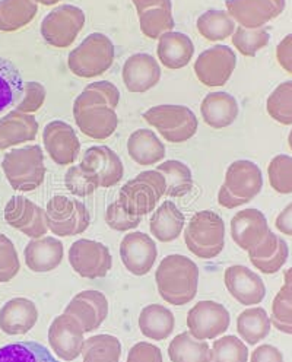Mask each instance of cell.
I'll list each match as a JSON object with an SVG mask.
<instances>
[{
	"label": "cell",
	"instance_id": "1",
	"mask_svg": "<svg viewBox=\"0 0 292 362\" xmlns=\"http://www.w3.org/2000/svg\"><path fill=\"white\" fill-rule=\"evenodd\" d=\"M119 101L120 93L115 83L98 81L86 85L74 103V119L79 130L91 139L110 138L119 126Z\"/></svg>",
	"mask_w": 292,
	"mask_h": 362
},
{
	"label": "cell",
	"instance_id": "2",
	"mask_svg": "<svg viewBox=\"0 0 292 362\" xmlns=\"http://www.w3.org/2000/svg\"><path fill=\"white\" fill-rule=\"evenodd\" d=\"M156 288L164 301L171 305H186L197 293L199 267L182 255H171L163 259L155 272Z\"/></svg>",
	"mask_w": 292,
	"mask_h": 362
},
{
	"label": "cell",
	"instance_id": "3",
	"mask_svg": "<svg viewBox=\"0 0 292 362\" xmlns=\"http://www.w3.org/2000/svg\"><path fill=\"white\" fill-rule=\"evenodd\" d=\"M263 189V175L257 164L249 160L234 161L219 189L218 202L222 208L234 209L252 202Z\"/></svg>",
	"mask_w": 292,
	"mask_h": 362
},
{
	"label": "cell",
	"instance_id": "4",
	"mask_svg": "<svg viewBox=\"0 0 292 362\" xmlns=\"http://www.w3.org/2000/svg\"><path fill=\"white\" fill-rule=\"evenodd\" d=\"M115 44L101 33L89 34L69 53L67 66L79 78H97L105 74L115 63Z\"/></svg>",
	"mask_w": 292,
	"mask_h": 362
},
{
	"label": "cell",
	"instance_id": "5",
	"mask_svg": "<svg viewBox=\"0 0 292 362\" xmlns=\"http://www.w3.org/2000/svg\"><path fill=\"white\" fill-rule=\"evenodd\" d=\"M2 170L12 189L33 192L38 189L46 177V164L41 146L30 145L12 149L4 156Z\"/></svg>",
	"mask_w": 292,
	"mask_h": 362
},
{
	"label": "cell",
	"instance_id": "6",
	"mask_svg": "<svg viewBox=\"0 0 292 362\" xmlns=\"http://www.w3.org/2000/svg\"><path fill=\"white\" fill-rule=\"evenodd\" d=\"M185 243L189 252L200 259L216 257L226 244V223L212 211L194 214L185 231Z\"/></svg>",
	"mask_w": 292,
	"mask_h": 362
},
{
	"label": "cell",
	"instance_id": "7",
	"mask_svg": "<svg viewBox=\"0 0 292 362\" xmlns=\"http://www.w3.org/2000/svg\"><path fill=\"white\" fill-rule=\"evenodd\" d=\"M165 178L160 171H144L122 187L119 203L129 215L144 216L156 208V203L165 194Z\"/></svg>",
	"mask_w": 292,
	"mask_h": 362
},
{
	"label": "cell",
	"instance_id": "8",
	"mask_svg": "<svg viewBox=\"0 0 292 362\" xmlns=\"http://www.w3.org/2000/svg\"><path fill=\"white\" fill-rule=\"evenodd\" d=\"M144 119L171 144H183L192 139L199 127L196 115L185 105H155L144 112Z\"/></svg>",
	"mask_w": 292,
	"mask_h": 362
},
{
	"label": "cell",
	"instance_id": "9",
	"mask_svg": "<svg viewBox=\"0 0 292 362\" xmlns=\"http://www.w3.org/2000/svg\"><path fill=\"white\" fill-rule=\"evenodd\" d=\"M46 219L49 230L59 237L79 235L86 231L91 222V216L82 202L62 194L49 200Z\"/></svg>",
	"mask_w": 292,
	"mask_h": 362
},
{
	"label": "cell",
	"instance_id": "10",
	"mask_svg": "<svg viewBox=\"0 0 292 362\" xmlns=\"http://www.w3.org/2000/svg\"><path fill=\"white\" fill-rule=\"evenodd\" d=\"M85 25V13L74 5L53 9L41 22V35L56 49H66L75 42Z\"/></svg>",
	"mask_w": 292,
	"mask_h": 362
},
{
	"label": "cell",
	"instance_id": "11",
	"mask_svg": "<svg viewBox=\"0 0 292 362\" xmlns=\"http://www.w3.org/2000/svg\"><path fill=\"white\" fill-rule=\"evenodd\" d=\"M237 56L228 45L216 44L202 52L194 62V74L200 83L209 88L226 85L234 74Z\"/></svg>",
	"mask_w": 292,
	"mask_h": 362
},
{
	"label": "cell",
	"instance_id": "12",
	"mask_svg": "<svg viewBox=\"0 0 292 362\" xmlns=\"http://www.w3.org/2000/svg\"><path fill=\"white\" fill-rule=\"evenodd\" d=\"M69 263L86 279L104 278L113 266L108 247L94 240H78L69 248Z\"/></svg>",
	"mask_w": 292,
	"mask_h": 362
},
{
	"label": "cell",
	"instance_id": "13",
	"mask_svg": "<svg viewBox=\"0 0 292 362\" xmlns=\"http://www.w3.org/2000/svg\"><path fill=\"white\" fill-rule=\"evenodd\" d=\"M79 165L85 174L94 181L97 189L113 187L120 183L124 175V167L120 156L113 149L104 145L86 149Z\"/></svg>",
	"mask_w": 292,
	"mask_h": 362
},
{
	"label": "cell",
	"instance_id": "14",
	"mask_svg": "<svg viewBox=\"0 0 292 362\" xmlns=\"http://www.w3.org/2000/svg\"><path fill=\"white\" fill-rule=\"evenodd\" d=\"M230 311L215 301H199L187 314L189 333L199 341H212L230 329Z\"/></svg>",
	"mask_w": 292,
	"mask_h": 362
},
{
	"label": "cell",
	"instance_id": "15",
	"mask_svg": "<svg viewBox=\"0 0 292 362\" xmlns=\"http://www.w3.org/2000/svg\"><path fill=\"white\" fill-rule=\"evenodd\" d=\"M5 221L30 238H41L49 231L46 211L24 196H13L6 203Z\"/></svg>",
	"mask_w": 292,
	"mask_h": 362
},
{
	"label": "cell",
	"instance_id": "16",
	"mask_svg": "<svg viewBox=\"0 0 292 362\" xmlns=\"http://www.w3.org/2000/svg\"><path fill=\"white\" fill-rule=\"evenodd\" d=\"M286 6L285 0H227L230 16L244 28H263L278 18Z\"/></svg>",
	"mask_w": 292,
	"mask_h": 362
},
{
	"label": "cell",
	"instance_id": "17",
	"mask_svg": "<svg viewBox=\"0 0 292 362\" xmlns=\"http://www.w3.org/2000/svg\"><path fill=\"white\" fill-rule=\"evenodd\" d=\"M83 327L74 315L62 314L52 322L49 342L54 354L63 361H75L83 348Z\"/></svg>",
	"mask_w": 292,
	"mask_h": 362
},
{
	"label": "cell",
	"instance_id": "18",
	"mask_svg": "<svg viewBox=\"0 0 292 362\" xmlns=\"http://www.w3.org/2000/svg\"><path fill=\"white\" fill-rule=\"evenodd\" d=\"M44 148L57 165H71L78 160L81 142L75 129L62 120L46 124L42 132Z\"/></svg>",
	"mask_w": 292,
	"mask_h": 362
},
{
	"label": "cell",
	"instance_id": "19",
	"mask_svg": "<svg viewBox=\"0 0 292 362\" xmlns=\"http://www.w3.org/2000/svg\"><path fill=\"white\" fill-rule=\"evenodd\" d=\"M156 256H158L156 244L145 233H130L120 243L122 262L134 276L146 275L153 267Z\"/></svg>",
	"mask_w": 292,
	"mask_h": 362
},
{
	"label": "cell",
	"instance_id": "20",
	"mask_svg": "<svg viewBox=\"0 0 292 362\" xmlns=\"http://www.w3.org/2000/svg\"><path fill=\"white\" fill-rule=\"evenodd\" d=\"M223 282L231 297L241 305H257L266 297L263 279L245 266H230L223 275Z\"/></svg>",
	"mask_w": 292,
	"mask_h": 362
},
{
	"label": "cell",
	"instance_id": "21",
	"mask_svg": "<svg viewBox=\"0 0 292 362\" xmlns=\"http://www.w3.org/2000/svg\"><path fill=\"white\" fill-rule=\"evenodd\" d=\"M123 82L130 93H146L161 81V67L149 53L132 54L123 66Z\"/></svg>",
	"mask_w": 292,
	"mask_h": 362
},
{
	"label": "cell",
	"instance_id": "22",
	"mask_svg": "<svg viewBox=\"0 0 292 362\" xmlns=\"http://www.w3.org/2000/svg\"><path fill=\"white\" fill-rule=\"evenodd\" d=\"M64 314L74 315L82 325L83 333H91L104 323L108 315V301L100 291H82L66 307Z\"/></svg>",
	"mask_w": 292,
	"mask_h": 362
},
{
	"label": "cell",
	"instance_id": "23",
	"mask_svg": "<svg viewBox=\"0 0 292 362\" xmlns=\"http://www.w3.org/2000/svg\"><path fill=\"white\" fill-rule=\"evenodd\" d=\"M271 233L267 219L259 209H244L231 219V237L241 250L249 253Z\"/></svg>",
	"mask_w": 292,
	"mask_h": 362
},
{
	"label": "cell",
	"instance_id": "24",
	"mask_svg": "<svg viewBox=\"0 0 292 362\" xmlns=\"http://www.w3.org/2000/svg\"><path fill=\"white\" fill-rule=\"evenodd\" d=\"M289 256V248L284 238L275 233H269L267 237L249 252L252 264L264 275H274L279 272Z\"/></svg>",
	"mask_w": 292,
	"mask_h": 362
},
{
	"label": "cell",
	"instance_id": "25",
	"mask_svg": "<svg viewBox=\"0 0 292 362\" xmlns=\"http://www.w3.org/2000/svg\"><path fill=\"white\" fill-rule=\"evenodd\" d=\"M63 255V244L54 237L34 238L24 250L25 263L35 274H46L59 267Z\"/></svg>",
	"mask_w": 292,
	"mask_h": 362
},
{
	"label": "cell",
	"instance_id": "26",
	"mask_svg": "<svg viewBox=\"0 0 292 362\" xmlns=\"http://www.w3.org/2000/svg\"><path fill=\"white\" fill-rule=\"evenodd\" d=\"M38 310L28 298H13L0 310V329L6 334H25L37 323Z\"/></svg>",
	"mask_w": 292,
	"mask_h": 362
},
{
	"label": "cell",
	"instance_id": "27",
	"mask_svg": "<svg viewBox=\"0 0 292 362\" xmlns=\"http://www.w3.org/2000/svg\"><path fill=\"white\" fill-rule=\"evenodd\" d=\"M38 123L33 115L11 111L0 119V149H8L37 138Z\"/></svg>",
	"mask_w": 292,
	"mask_h": 362
},
{
	"label": "cell",
	"instance_id": "28",
	"mask_svg": "<svg viewBox=\"0 0 292 362\" xmlns=\"http://www.w3.org/2000/svg\"><path fill=\"white\" fill-rule=\"evenodd\" d=\"M156 54L164 67L177 71L187 66L194 56V44L189 35L177 31L164 33L158 38Z\"/></svg>",
	"mask_w": 292,
	"mask_h": 362
},
{
	"label": "cell",
	"instance_id": "29",
	"mask_svg": "<svg viewBox=\"0 0 292 362\" xmlns=\"http://www.w3.org/2000/svg\"><path fill=\"white\" fill-rule=\"evenodd\" d=\"M237 100L223 90L208 94L200 104V115L205 123L212 129H223L231 126L238 117Z\"/></svg>",
	"mask_w": 292,
	"mask_h": 362
},
{
	"label": "cell",
	"instance_id": "30",
	"mask_svg": "<svg viewBox=\"0 0 292 362\" xmlns=\"http://www.w3.org/2000/svg\"><path fill=\"white\" fill-rule=\"evenodd\" d=\"M127 152L139 165H153L164 160L165 146L149 129H139L129 136Z\"/></svg>",
	"mask_w": 292,
	"mask_h": 362
},
{
	"label": "cell",
	"instance_id": "31",
	"mask_svg": "<svg viewBox=\"0 0 292 362\" xmlns=\"http://www.w3.org/2000/svg\"><path fill=\"white\" fill-rule=\"evenodd\" d=\"M149 228L152 235L161 243L177 240L185 228V215L171 200L164 202L151 218Z\"/></svg>",
	"mask_w": 292,
	"mask_h": 362
},
{
	"label": "cell",
	"instance_id": "32",
	"mask_svg": "<svg viewBox=\"0 0 292 362\" xmlns=\"http://www.w3.org/2000/svg\"><path fill=\"white\" fill-rule=\"evenodd\" d=\"M175 326L174 314L164 305L151 304L141 311L139 329L144 336L152 341H165Z\"/></svg>",
	"mask_w": 292,
	"mask_h": 362
},
{
	"label": "cell",
	"instance_id": "33",
	"mask_svg": "<svg viewBox=\"0 0 292 362\" xmlns=\"http://www.w3.org/2000/svg\"><path fill=\"white\" fill-rule=\"evenodd\" d=\"M37 12L35 0H0V31L15 33L27 27Z\"/></svg>",
	"mask_w": 292,
	"mask_h": 362
},
{
	"label": "cell",
	"instance_id": "34",
	"mask_svg": "<svg viewBox=\"0 0 292 362\" xmlns=\"http://www.w3.org/2000/svg\"><path fill=\"white\" fill-rule=\"evenodd\" d=\"M271 317L262 307L244 310L237 319V332L249 345H257L271 333Z\"/></svg>",
	"mask_w": 292,
	"mask_h": 362
},
{
	"label": "cell",
	"instance_id": "35",
	"mask_svg": "<svg viewBox=\"0 0 292 362\" xmlns=\"http://www.w3.org/2000/svg\"><path fill=\"white\" fill-rule=\"evenodd\" d=\"M168 356L171 362H212V354L208 342L199 341L189 332L177 334L170 346Z\"/></svg>",
	"mask_w": 292,
	"mask_h": 362
},
{
	"label": "cell",
	"instance_id": "36",
	"mask_svg": "<svg viewBox=\"0 0 292 362\" xmlns=\"http://www.w3.org/2000/svg\"><path fill=\"white\" fill-rule=\"evenodd\" d=\"M196 27L199 34L208 41H222L235 31V21L227 11L209 9L197 18Z\"/></svg>",
	"mask_w": 292,
	"mask_h": 362
},
{
	"label": "cell",
	"instance_id": "37",
	"mask_svg": "<svg viewBox=\"0 0 292 362\" xmlns=\"http://www.w3.org/2000/svg\"><path fill=\"white\" fill-rule=\"evenodd\" d=\"M138 15L141 31L151 40H158L164 33L173 31L175 25L171 0H165L164 4L149 8Z\"/></svg>",
	"mask_w": 292,
	"mask_h": 362
},
{
	"label": "cell",
	"instance_id": "38",
	"mask_svg": "<svg viewBox=\"0 0 292 362\" xmlns=\"http://www.w3.org/2000/svg\"><path fill=\"white\" fill-rule=\"evenodd\" d=\"M24 83L18 67L11 60L0 57V112L19 103L24 95Z\"/></svg>",
	"mask_w": 292,
	"mask_h": 362
},
{
	"label": "cell",
	"instance_id": "39",
	"mask_svg": "<svg viewBox=\"0 0 292 362\" xmlns=\"http://www.w3.org/2000/svg\"><path fill=\"white\" fill-rule=\"evenodd\" d=\"M81 355L83 362H119L122 344L116 336L97 334L83 342Z\"/></svg>",
	"mask_w": 292,
	"mask_h": 362
},
{
	"label": "cell",
	"instance_id": "40",
	"mask_svg": "<svg viewBox=\"0 0 292 362\" xmlns=\"http://www.w3.org/2000/svg\"><path fill=\"white\" fill-rule=\"evenodd\" d=\"M160 171L165 178V196L183 197L193 189V177L190 168L177 160H170L158 165Z\"/></svg>",
	"mask_w": 292,
	"mask_h": 362
},
{
	"label": "cell",
	"instance_id": "41",
	"mask_svg": "<svg viewBox=\"0 0 292 362\" xmlns=\"http://www.w3.org/2000/svg\"><path fill=\"white\" fill-rule=\"evenodd\" d=\"M0 362H59L38 342H18L0 348Z\"/></svg>",
	"mask_w": 292,
	"mask_h": 362
},
{
	"label": "cell",
	"instance_id": "42",
	"mask_svg": "<svg viewBox=\"0 0 292 362\" xmlns=\"http://www.w3.org/2000/svg\"><path fill=\"white\" fill-rule=\"evenodd\" d=\"M266 110L275 122L285 126L292 124V81L276 86L267 98Z\"/></svg>",
	"mask_w": 292,
	"mask_h": 362
},
{
	"label": "cell",
	"instance_id": "43",
	"mask_svg": "<svg viewBox=\"0 0 292 362\" xmlns=\"http://www.w3.org/2000/svg\"><path fill=\"white\" fill-rule=\"evenodd\" d=\"M234 47L245 57H253L271 41V34L264 28H235L231 35Z\"/></svg>",
	"mask_w": 292,
	"mask_h": 362
},
{
	"label": "cell",
	"instance_id": "44",
	"mask_svg": "<svg viewBox=\"0 0 292 362\" xmlns=\"http://www.w3.org/2000/svg\"><path fill=\"white\" fill-rule=\"evenodd\" d=\"M212 362H247L249 349L237 336H223L214 342Z\"/></svg>",
	"mask_w": 292,
	"mask_h": 362
},
{
	"label": "cell",
	"instance_id": "45",
	"mask_svg": "<svg viewBox=\"0 0 292 362\" xmlns=\"http://www.w3.org/2000/svg\"><path fill=\"white\" fill-rule=\"evenodd\" d=\"M269 183L279 194L292 193V156L276 155L267 167Z\"/></svg>",
	"mask_w": 292,
	"mask_h": 362
},
{
	"label": "cell",
	"instance_id": "46",
	"mask_svg": "<svg viewBox=\"0 0 292 362\" xmlns=\"http://www.w3.org/2000/svg\"><path fill=\"white\" fill-rule=\"evenodd\" d=\"M21 270L19 257L13 243L0 234V284L12 281Z\"/></svg>",
	"mask_w": 292,
	"mask_h": 362
},
{
	"label": "cell",
	"instance_id": "47",
	"mask_svg": "<svg viewBox=\"0 0 292 362\" xmlns=\"http://www.w3.org/2000/svg\"><path fill=\"white\" fill-rule=\"evenodd\" d=\"M105 222L110 226L111 230L119 231V233H124V231H130L138 228L142 222V216H133L129 215L122 206L119 200L113 202L111 205L107 208L105 212Z\"/></svg>",
	"mask_w": 292,
	"mask_h": 362
},
{
	"label": "cell",
	"instance_id": "48",
	"mask_svg": "<svg viewBox=\"0 0 292 362\" xmlns=\"http://www.w3.org/2000/svg\"><path fill=\"white\" fill-rule=\"evenodd\" d=\"M46 95H47V90L40 82H34V81L25 82L24 95H22V98L16 104L15 110L25 112V115H33V112L38 111L42 107L44 101H46Z\"/></svg>",
	"mask_w": 292,
	"mask_h": 362
},
{
	"label": "cell",
	"instance_id": "49",
	"mask_svg": "<svg viewBox=\"0 0 292 362\" xmlns=\"http://www.w3.org/2000/svg\"><path fill=\"white\" fill-rule=\"evenodd\" d=\"M64 185L67 190L78 197L91 196L97 190L94 181L85 174L81 165H74L67 170L64 175Z\"/></svg>",
	"mask_w": 292,
	"mask_h": 362
},
{
	"label": "cell",
	"instance_id": "50",
	"mask_svg": "<svg viewBox=\"0 0 292 362\" xmlns=\"http://www.w3.org/2000/svg\"><path fill=\"white\" fill-rule=\"evenodd\" d=\"M271 323L279 332L292 336V303L286 300L281 292L276 293L272 303Z\"/></svg>",
	"mask_w": 292,
	"mask_h": 362
},
{
	"label": "cell",
	"instance_id": "51",
	"mask_svg": "<svg viewBox=\"0 0 292 362\" xmlns=\"http://www.w3.org/2000/svg\"><path fill=\"white\" fill-rule=\"evenodd\" d=\"M126 362H163V354L158 346L139 342L130 348Z\"/></svg>",
	"mask_w": 292,
	"mask_h": 362
},
{
	"label": "cell",
	"instance_id": "52",
	"mask_svg": "<svg viewBox=\"0 0 292 362\" xmlns=\"http://www.w3.org/2000/svg\"><path fill=\"white\" fill-rule=\"evenodd\" d=\"M276 59L284 71L292 75V34H288L276 47Z\"/></svg>",
	"mask_w": 292,
	"mask_h": 362
},
{
	"label": "cell",
	"instance_id": "53",
	"mask_svg": "<svg viewBox=\"0 0 292 362\" xmlns=\"http://www.w3.org/2000/svg\"><path fill=\"white\" fill-rule=\"evenodd\" d=\"M250 362H284V355L272 345H260L253 351Z\"/></svg>",
	"mask_w": 292,
	"mask_h": 362
},
{
	"label": "cell",
	"instance_id": "54",
	"mask_svg": "<svg viewBox=\"0 0 292 362\" xmlns=\"http://www.w3.org/2000/svg\"><path fill=\"white\" fill-rule=\"evenodd\" d=\"M275 225L281 234L292 237V203H289V205L276 216Z\"/></svg>",
	"mask_w": 292,
	"mask_h": 362
},
{
	"label": "cell",
	"instance_id": "55",
	"mask_svg": "<svg viewBox=\"0 0 292 362\" xmlns=\"http://www.w3.org/2000/svg\"><path fill=\"white\" fill-rule=\"evenodd\" d=\"M284 286L279 289V292L282 296L289 300L292 303V267H289L288 270H285V275H284Z\"/></svg>",
	"mask_w": 292,
	"mask_h": 362
},
{
	"label": "cell",
	"instance_id": "56",
	"mask_svg": "<svg viewBox=\"0 0 292 362\" xmlns=\"http://www.w3.org/2000/svg\"><path fill=\"white\" fill-rule=\"evenodd\" d=\"M164 2H165V0H132V4L134 5V8H136L138 13H141V12L149 9V8L158 6Z\"/></svg>",
	"mask_w": 292,
	"mask_h": 362
},
{
	"label": "cell",
	"instance_id": "57",
	"mask_svg": "<svg viewBox=\"0 0 292 362\" xmlns=\"http://www.w3.org/2000/svg\"><path fill=\"white\" fill-rule=\"evenodd\" d=\"M37 4H41V5H44V6H53V5H56V4H59L60 0H35Z\"/></svg>",
	"mask_w": 292,
	"mask_h": 362
},
{
	"label": "cell",
	"instance_id": "58",
	"mask_svg": "<svg viewBox=\"0 0 292 362\" xmlns=\"http://www.w3.org/2000/svg\"><path fill=\"white\" fill-rule=\"evenodd\" d=\"M288 145H289V148L292 151V130L289 132V136H288Z\"/></svg>",
	"mask_w": 292,
	"mask_h": 362
}]
</instances>
